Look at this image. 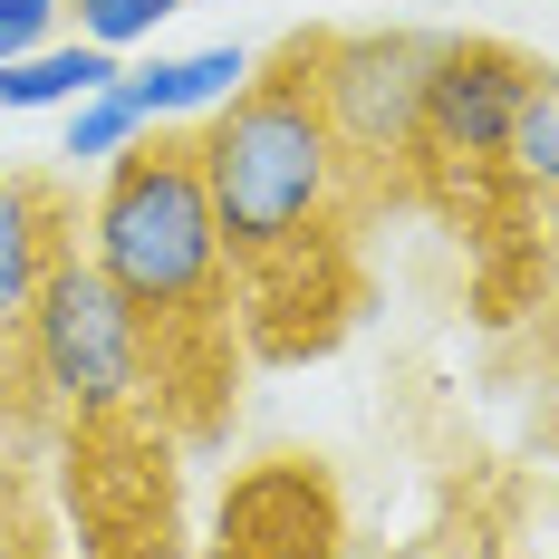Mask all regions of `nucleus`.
<instances>
[{"instance_id":"6","label":"nucleus","mask_w":559,"mask_h":559,"mask_svg":"<svg viewBox=\"0 0 559 559\" xmlns=\"http://www.w3.org/2000/svg\"><path fill=\"white\" fill-rule=\"evenodd\" d=\"M29 367H39V395L58 415H87V405H145V377H135V329L116 309L107 271L87 251V231L49 251L39 271V309H29Z\"/></svg>"},{"instance_id":"1","label":"nucleus","mask_w":559,"mask_h":559,"mask_svg":"<svg viewBox=\"0 0 559 559\" xmlns=\"http://www.w3.org/2000/svg\"><path fill=\"white\" fill-rule=\"evenodd\" d=\"M203 183L231 271V319L251 367H309L357 337L367 319V231L377 213L337 174V145L309 97V29H289L271 58L223 97L203 126Z\"/></svg>"},{"instance_id":"14","label":"nucleus","mask_w":559,"mask_h":559,"mask_svg":"<svg viewBox=\"0 0 559 559\" xmlns=\"http://www.w3.org/2000/svg\"><path fill=\"white\" fill-rule=\"evenodd\" d=\"M39 415H49L39 395H20V386H10V377H0V444H10V435H29Z\"/></svg>"},{"instance_id":"8","label":"nucleus","mask_w":559,"mask_h":559,"mask_svg":"<svg viewBox=\"0 0 559 559\" xmlns=\"http://www.w3.org/2000/svg\"><path fill=\"white\" fill-rule=\"evenodd\" d=\"M78 231H87V203H78V183L58 165H0V377L20 395H39V367H29L39 271H49V251H68Z\"/></svg>"},{"instance_id":"15","label":"nucleus","mask_w":559,"mask_h":559,"mask_svg":"<svg viewBox=\"0 0 559 559\" xmlns=\"http://www.w3.org/2000/svg\"><path fill=\"white\" fill-rule=\"evenodd\" d=\"M58 0H0V29H49Z\"/></svg>"},{"instance_id":"2","label":"nucleus","mask_w":559,"mask_h":559,"mask_svg":"<svg viewBox=\"0 0 559 559\" xmlns=\"http://www.w3.org/2000/svg\"><path fill=\"white\" fill-rule=\"evenodd\" d=\"M87 251L135 329V377L174 444H223L241 405V319L203 183V126H135L87 203Z\"/></svg>"},{"instance_id":"3","label":"nucleus","mask_w":559,"mask_h":559,"mask_svg":"<svg viewBox=\"0 0 559 559\" xmlns=\"http://www.w3.org/2000/svg\"><path fill=\"white\" fill-rule=\"evenodd\" d=\"M550 58H531L521 39L492 29H444L435 68H425V107H415V213L473 251L511 203V116L531 97Z\"/></svg>"},{"instance_id":"12","label":"nucleus","mask_w":559,"mask_h":559,"mask_svg":"<svg viewBox=\"0 0 559 559\" xmlns=\"http://www.w3.org/2000/svg\"><path fill=\"white\" fill-rule=\"evenodd\" d=\"M531 395H540V435L559 444V289L531 309Z\"/></svg>"},{"instance_id":"11","label":"nucleus","mask_w":559,"mask_h":559,"mask_svg":"<svg viewBox=\"0 0 559 559\" xmlns=\"http://www.w3.org/2000/svg\"><path fill=\"white\" fill-rule=\"evenodd\" d=\"M78 10V39H97V49H126V39H145L155 20H174L183 0H68Z\"/></svg>"},{"instance_id":"13","label":"nucleus","mask_w":559,"mask_h":559,"mask_svg":"<svg viewBox=\"0 0 559 559\" xmlns=\"http://www.w3.org/2000/svg\"><path fill=\"white\" fill-rule=\"evenodd\" d=\"M126 135H135V107H126L116 87H97V107H87L78 126H68V155H116Z\"/></svg>"},{"instance_id":"4","label":"nucleus","mask_w":559,"mask_h":559,"mask_svg":"<svg viewBox=\"0 0 559 559\" xmlns=\"http://www.w3.org/2000/svg\"><path fill=\"white\" fill-rule=\"evenodd\" d=\"M444 29H309V97L337 145V174L386 223L415 213V107Z\"/></svg>"},{"instance_id":"5","label":"nucleus","mask_w":559,"mask_h":559,"mask_svg":"<svg viewBox=\"0 0 559 559\" xmlns=\"http://www.w3.org/2000/svg\"><path fill=\"white\" fill-rule=\"evenodd\" d=\"M155 405L58 415V492L78 559H183V463Z\"/></svg>"},{"instance_id":"10","label":"nucleus","mask_w":559,"mask_h":559,"mask_svg":"<svg viewBox=\"0 0 559 559\" xmlns=\"http://www.w3.org/2000/svg\"><path fill=\"white\" fill-rule=\"evenodd\" d=\"M97 87H116V49L97 39L49 58H0V107H58V97H97Z\"/></svg>"},{"instance_id":"9","label":"nucleus","mask_w":559,"mask_h":559,"mask_svg":"<svg viewBox=\"0 0 559 559\" xmlns=\"http://www.w3.org/2000/svg\"><path fill=\"white\" fill-rule=\"evenodd\" d=\"M241 78H251V58L203 49V58H174V68H155V78H116V97L135 107V126H165L174 107H213V97H231Z\"/></svg>"},{"instance_id":"7","label":"nucleus","mask_w":559,"mask_h":559,"mask_svg":"<svg viewBox=\"0 0 559 559\" xmlns=\"http://www.w3.org/2000/svg\"><path fill=\"white\" fill-rule=\"evenodd\" d=\"M203 559H347V492L319 453H261L223 483Z\"/></svg>"}]
</instances>
